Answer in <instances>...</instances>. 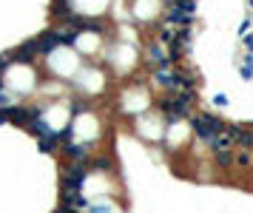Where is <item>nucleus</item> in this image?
Segmentation results:
<instances>
[{"mask_svg":"<svg viewBox=\"0 0 253 213\" xmlns=\"http://www.w3.org/2000/svg\"><path fill=\"white\" fill-rule=\"evenodd\" d=\"M188 122H191L194 136H196L199 142H205L208 148H211V142L228 128V122H225L219 114H214V111H194V114L188 116Z\"/></svg>","mask_w":253,"mask_h":213,"instance_id":"nucleus-1","label":"nucleus"},{"mask_svg":"<svg viewBox=\"0 0 253 213\" xmlns=\"http://www.w3.org/2000/svg\"><path fill=\"white\" fill-rule=\"evenodd\" d=\"M88 174H91V171H88V162H66L60 168L63 191H83Z\"/></svg>","mask_w":253,"mask_h":213,"instance_id":"nucleus-2","label":"nucleus"},{"mask_svg":"<svg viewBox=\"0 0 253 213\" xmlns=\"http://www.w3.org/2000/svg\"><path fill=\"white\" fill-rule=\"evenodd\" d=\"M6 114H9V122H15V125H20V128H29V122H34V119L40 116V108H37V105L15 102V105L6 108Z\"/></svg>","mask_w":253,"mask_h":213,"instance_id":"nucleus-3","label":"nucleus"},{"mask_svg":"<svg viewBox=\"0 0 253 213\" xmlns=\"http://www.w3.org/2000/svg\"><path fill=\"white\" fill-rule=\"evenodd\" d=\"M34 46H37V51H40V57H51V54H54L57 49H63V46H60V37H57V29H54V26L37 34V37H34Z\"/></svg>","mask_w":253,"mask_h":213,"instance_id":"nucleus-4","label":"nucleus"},{"mask_svg":"<svg viewBox=\"0 0 253 213\" xmlns=\"http://www.w3.org/2000/svg\"><path fill=\"white\" fill-rule=\"evenodd\" d=\"M162 23H165V26H174V29H191V26H194V15H188L182 6L171 3L165 17H162Z\"/></svg>","mask_w":253,"mask_h":213,"instance_id":"nucleus-5","label":"nucleus"},{"mask_svg":"<svg viewBox=\"0 0 253 213\" xmlns=\"http://www.w3.org/2000/svg\"><path fill=\"white\" fill-rule=\"evenodd\" d=\"M60 205H66L68 211H74V213H85L88 199H85L83 191H63L60 188Z\"/></svg>","mask_w":253,"mask_h":213,"instance_id":"nucleus-6","label":"nucleus"},{"mask_svg":"<svg viewBox=\"0 0 253 213\" xmlns=\"http://www.w3.org/2000/svg\"><path fill=\"white\" fill-rule=\"evenodd\" d=\"M231 134L236 139V148L253 151V122H231Z\"/></svg>","mask_w":253,"mask_h":213,"instance_id":"nucleus-7","label":"nucleus"},{"mask_svg":"<svg viewBox=\"0 0 253 213\" xmlns=\"http://www.w3.org/2000/svg\"><path fill=\"white\" fill-rule=\"evenodd\" d=\"M12 54H15V63H23V66H34V63L40 60V51L34 46V40H26L23 46L12 49Z\"/></svg>","mask_w":253,"mask_h":213,"instance_id":"nucleus-8","label":"nucleus"},{"mask_svg":"<svg viewBox=\"0 0 253 213\" xmlns=\"http://www.w3.org/2000/svg\"><path fill=\"white\" fill-rule=\"evenodd\" d=\"M114 168H117V162L108 154H91V159H88V171L91 174H111Z\"/></svg>","mask_w":253,"mask_h":213,"instance_id":"nucleus-9","label":"nucleus"},{"mask_svg":"<svg viewBox=\"0 0 253 213\" xmlns=\"http://www.w3.org/2000/svg\"><path fill=\"white\" fill-rule=\"evenodd\" d=\"M234 168H236V171H253V151L236 148V151H234Z\"/></svg>","mask_w":253,"mask_h":213,"instance_id":"nucleus-10","label":"nucleus"},{"mask_svg":"<svg viewBox=\"0 0 253 213\" xmlns=\"http://www.w3.org/2000/svg\"><path fill=\"white\" fill-rule=\"evenodd\" d=\"M236 151V148H234ZM234 151H216L214 154V165L219 171H234Z\"/></svg>","mask_w":253,"mask_h":213,"instance_id":"nucleus-11","label":"nucleus"},{"mask_svg":"<svg viewBox=\"0 0 253 213\" xmlns=\"http://www.w3.org/2000/svg\"><path fill=\"white\" fill-rule=\"evenodd\" d=\"M239 77L242 80H253V54L245 51V57L239 60Z\"/></svg>","mask_w":253,"mask_h":213,"instance_id":"nucleus-12","label":"nucleus"},{"mask_svg":"<svg viewBox=\"0 0 253 213\" xmlns=\"http://www.w3.org/2000/svg\"><path fill=\"white\" fill-rule=\"evenodd\" d=\"M15 102H17V97L12 94V88L0 80V108H9V105H15Z\"/></svg>","mask_w":253,"mask_h":213,"instance_id":"nucleus-13","label":"nucleus"},{"mask_svg":"<svg viewBox=\"0 0 253 213\" xmlns=\"http://www.w3.org/2000/svg\"><path fill=\"white\" fill-rule=\"evenodd\" d=\"M248 32H253V15L251 12H248V17H245L242 23H239V37H245Z\"/></svg>","mask_w":253,"mask_h":213,"instance_id":"nucleus-14","label":"nucleus"},{"mask_svg":"<svg viewBox=\"0 0 253 213\" xmlns=\"http://www.w3.org/2000/svg\"><path fill=\"white\" fill-rule=\"evenodd\" d=\"M242 49L248 51V54H253V32H248L242 37Z\"/></svg>","mask_w":253,"mask_h":213,"instance_id":"nucleus-15","label":"nucleus"},{"mask_svg":"<svg viewBox=\"0 0 253 213\" xmlns=\"http://www.w3.org/2000/svg\"><path fill=\"white\" fill-rule=\"evenodd\" d=\"M228 102H231L228 94H216V97H214V105H216V108H228Z\"/></svg>","mask_w":253,"mask_h":213,"instance_id":"nucleus-16","label":"nucleus"},{"mask_svg":"<svg viewBox=\"0 0 253 213\" xmlns=\"http://www.w3.org/2000/svg\"><path fill=\"white\" fill-rule=\"evenodd\" d=\"M9 122V114H6V108H0V125H6Z\"/></svg>","mask_w":253,"mask_h":213,"instance_id":"nucleus-17","label":"nucleus"},{"mask_svg":"<svg viewBox=\"0 0 253 213\" xmlns=\"http://www.w3.org/2000/svg\"><path fill=\"white\" fill-rule=\"evenodd\" d=\"M248 12H253V0H248Z\"/></svg>","mask_w":253,"mask_h":213,"instance_id":"nucleus-18","label":"nucleus"},{"mask_svg":"<svg viewBox=\"0 0 253 213\" xmlns=\"http://www.w3.org/2000/svg\"><path fill=\"white\" fill-rule=\"evenodd\" d=\"M251 15H253V12H251Z\"/></svg>","mask_w":253,"mask_h":213,"instance_id":"nucleus-19","label":"nucleus"}]
</instances>
